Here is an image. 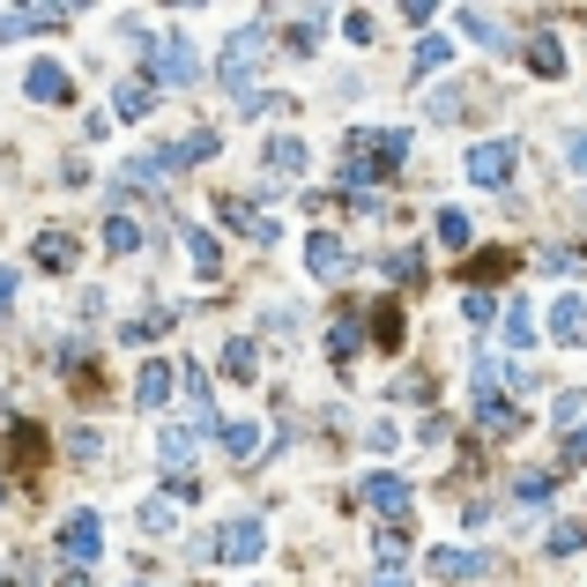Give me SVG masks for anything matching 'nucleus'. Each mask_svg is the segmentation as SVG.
I'll return each mask as SVG.
<instances>
[{
    "label": "nucleus",
    "mask_w": 587,
    "mask_h": 587,
    "mask_svg": "<svg viewBox=\"0 0 587 587\" xmlns=\"http://www.w3.org/2000/svg\"><path fill=\"white\" fill-rule=\"evenodd\" d=\"M476 424H484V431H513V402H505L499 394V365H491V357H476Z\"/></svg>",
    "instance_id": "nucleus-1"
},
{
    "label": "nucleus",
    "mask_w": 587,
    "mask_h": 587,
    "mask_svg": "<svg viewBox=\"0 0 587 587\" xmlns=\"http://www.w3.org/2000/svg\"><path fill=\"white\" fill-rule=\"evenodd\" d=\"M513 142H468V157H462V171H468V186H505L513 179Z\"/></svg>",
    "instance_id": "nucleus-2"
},
{
    "label": "nucleus",
    "mask_w": 587,
    "mask_h": 587,
    "mask_svg": "<svg viewBox=\"0 0 587 587\" xmlns=\"http://www.w3.org/2000/svg\"><path fill=\"white\" fill-rule=\"evenodd\" d=\"M52 543H60V558H68V565H89V558L105 550V521H97V513H68Z\"/></svg>",
    "instance_id": "nucleus-3"
},
{
    "label": "nucleus",
    "mask_w": 587,
    "mask_h": 587,
    "mask_svg": "<svg viewBox=\"0 0 587 587\" xmlns=\"http://www.w3.org/2000/svg\"><path fill=\"white\" fill-rule=\"evenodd\" d=\"M260 550H268V528H260L253 513H239V521H223V536H216V558H223V565H253Z\"/></svg>",
    "instance_id": "nucleus-4"
},
{
    "label": "nucleus",
    "mask_w": 587,
    "mask_h": 587,
    "mask_svg": "<svg viewBox=\"0 0 587 587\" xmlns=\"http://www.w3.org/2000/svg\"><path fill=\"white\" fill-rule=\"evenodd\" d=\"M23 97H30V105H68V97H75V75H68L60 60H30V68H23Z\"/></svg>",
    "instance_id": "nucleus-5"
},
{
    "label": "nucleus",
    "mask_w": 587,
    "mask_h": 587,
    "mask_svg": "<svg viewBox=\"0 0 587 587\" xmlns=\"http://www.w3.org/2000/svg\"><path fill=\"white\" fill-rule=\"evenodd\" d=\"M149 68H157L164 83H194V75H201V60H194V45L179 38V30H171V38H149Z\"/></svg>",
    "instance_id": "nucleus-6"
},
{
    "label": "nucleus",
    "mask_w": 587,
    "mask_h": 587,
    "mask_svg": "<svg viewBox=\"0 0 587 587\" xmlns=\"http://www.w3.org/2000/svg\"><path fill=\"white\" fill-rule=\"evenodd\" d=\"M216 216H223V231H246L253 246H276V239H283V223H276V216H260L253 201H231V194L216 201Z\"/></svg>",
    "instance_id": "nucleus-7"
},
{
    "label": "nucleus",
    "mask_w": 587,
    "mask_h": 587,
    "mask_svg": "<svg viewBox=\"0 0 587 587\" xmlns=\"http://www.w3.org/2000/svg\"><path fill=\"white\" fill-rule=\"evenodd\" d=\"M424 573H431V580H447V587H462V580H476V573H484V550L439 543V550H431V558H424Z\"/></svg>",
    "instance_id": "nucleus-8"
},
{
    "label": "nucleus",
    "mask_w": 587,
    "mask_h": 587,
    "mask_svg": "<svg viewBox=\"0 0 587 587\" xmlns=\"http://www.w3.org/2000/svg\"><path fill=\"white\" fill-rule=\"evenodd\" d=\"M342 268H350V246H342L335 231H313V239H305V276H313V283H335Z\"/></svg>",
    "instance_id": "nucleus-9"
},
{
    "label": "nucleus",
    "mask_w": 587,
    "mask_h": 587,
    "mask_svg": "<svg viewBox=\"0 0 587 587\" xmlns=\"http://www.w3.org/2000/svg\"><path fill=\"white\" fill-rule=\"evenodd\" d=\"M357 499L372 505V513H387V521H402V513H409V484H402V476H387V468H379V476H365V484H357Z\"/></svg>",
    "instance_id": "nucleus-10"
},
{
    "label": "nucleus",
    "mask_w": 587,
    "mask_h": 587,
    "mask_svg": "<svg viewBox=\"0 0 587 587\" xmlns=\"http://www.w3.org/2000/svg\"><path fill=\"white\" fill-rule=\"evenodd\" d=\"M260 60H268V30H239V38L223 45V83H246Z\"/></svg>",
    "instance_id": "nucleus-11"
},
{
    "label": "nucleus",
    "mask_w": 587,
    "mask_h": 587,
    "mask_svg": "<svg viewBox=\"0 0 587 587\" xmlns=\"http://www.w3.org/2000/svg\"><path fill=\"white\" fill-rule=\"evenodd\" d=\"M550 342H587V297L580 291H565L550 305Z\"/></svg>",
    "instance_id": "nucleus-12"
},
{
    "label": "nucleus",
    "mask_w": 587,
    "mask_h": 587,
    "mask_svg": "<svg viewBox=\"0 0 587 587\" xmlns=\"http://www.w3.org/2000/svg\"><path fill=\"white\" fill-rule=\"evenodd\" d=\"M134 402H142V409H164L171 402V357H149V365L134 372Z\"/></svg>",
    "instance_id": "nucleus-13"
},
{
    "label": "nucleus",
    "mask_w": 587,
    "mask_h": 587,
    "mask_svg": "<svg viewBox=\"0 0 587 587\" xmlns=\"http://www.w3.org/2000/svg\"><path fill=\"white\" fill-rule=\"evenodd\" d=\"M68 23V8H0V38H23V30H52Z\"/></svg>",
    "instance_id": "nucleus-14"
},
{
    "label": "nucleus",
    "mask_w": 587,
    "mask_h": 587,
    "mask_svg": "<svg viewBox=\"0 0 587 587\" xmlns=\"http://www.w3.org/2000/svg\"><path fill=\"white\" fill-rule=\"evenodd\" d=\"M305 164H313L305 134H276V142H268V171H276V179H297Z\"/></svg>",
    "instance_id": "nucleus-15"
},
{
    "label": "nucleus",
    "mask_w": 587,
    "mask_h": 587,
    "mask_svg": "<svg viewBox=\"0 0 587 587\" xmlns=\"http://www.w3.org/2000/svg\"><path fill=\"white\" fill-rule=\"evenodd\" d=\"M454 23H462V38H468V45H491V52L505 45V30H499V15H491V8H462Z\"/></svg>",
    "instance_id": "nucleus-16"
},
{
    "label": "nucleus",
    "mask_w": 587,
    "mask_h": 587,
    "mask_svg": "<svg viewBox=\"0 0 587 587\" xmlns=\"http://www.w3.org/2000/svg\"><path fill=\"white\" fill-rule=\"evenodd\" d=\"M209 157H216V134H209V126H201V134H186L179 149H164L171 171H194V164H209Z\"/></svg>",
    "instance_id": "nucleus-17"
},
{
    "label": "nucleus",
    "mask_w": 587,
    "mask_h": 587,
    "mask_svg": "<svg viewBox=\"0 0 587 587\" xmlns=\"http://www.w3.org/2000/svg\"><path fill=\"white\" fill-rule=\"evenodd\" d=\"M157 112V89L149 83H120V97H112V120H149Z\"/></svg>",
    "instance_id": "nucleus-18"
},
{
    "label": "nucleus",
    "mask_w": 587,
    "mask_h": 587,
    "mask_svg": "<svg viewBox=\"0 0 587 587\" xmlns=\"http://www.w3.org/2000/svg\"><path fill=\"white\" fill-rule=\"evenodd\" d=\"M157 454H164V468H186L194 462V424H164L157 431Z\"/></svg>",
    "instance_id": "nucleus-19"
},
{
    "label": "nucleus",
    "mask_w": 587,
    "mask_h": 587,
    "mask_svg": "<svg viewBox=\"0 0 587 587\" xmlns=\"http://www.w3.org/2000/svg\"><path fill=\"white\" fill-rule=\"evenodd\" d=\"M186 253H194V276H209V283L223 276V253H216V239L201 231V223H186Z\"/></svg>",
    "instance_id": "nucleus-20"
},
{
    "label": "nucleus",
    "mask_w": 587,
    "mask_h": 587,
    "mask_svg": "<svg viewBox=\"0 0 587 587\" xmlns=\"http://www.w3.org/2000/svg\"><path fill=\"white\" fill-rule=\"evenodd\" d=\"M357 342H365V320H357V313H342L335 328H328V357L350 365V357H357Z\"/></svg>",
    "instance_id": "nucleus-21"
},
{
    "label": "nucleus",
    "mask_w": 587,
    "mask_h": 587,
    "mask_svg": "<svg viewBox=\"0 0 587 587\" xmlns=\"http://www.w3.org/2000/svg\"><path fill=\"white\" fill-rule=\"evenodd\" d=\"M505 342H513V350H536V305H528V297L505 305Z\"/></svg>",
    "instance_id": "nucleus-22"
},
{
    "label": "nucleus",
    "mask_w": 587,
    "mask_h": 587,
    "mask_svg": "<svg viewBox=\"0 0 587 587\" xmlns=\"http://www.w3.org/2000/svg\"><path fill=\"white\" fill-rule=\"evenodd\" d=\"M216 439H223V454H231V462H253V447H260V424L231 417V424H223V431H216Z\"/></svg>",
    "instance_id": "nucleus-23"
},
{
    "label": "nucleus",
    "mask_w": 587,
    "mask_h": 587,
    "mask_svg": "<svg viewBox=\"0 0 587 587\" xmlns=\"http://www.w3.org/2000/svg\"><path fill=\"white\" fill-rule=\"evenodd\" d=\"M447 60H454V38H424L417 52H409V75H417V83H424V75H439Z\"/></svg>",
    "instance_id": "nucleus-24"
},
{
    "label": "nucleus",
    "mask_w": 587,
    "mask_h": 587,
    "mask_svg": "<svg viewBox=\"0 0 587 587\" xmlns=\"http://www.w3.org/2000/svg\"><path fill=\"white\" fill-rule=\"evenodd\" d=\"M528 68H536L543 83H558V75H565V45L558 38H528Z\"/></svg>",
    "instance_id": "nucleus-25"
},
{
    "label": "nucleus",
    "mask_w": 587,
    "mask_h": 587,
    "mask_svg": "<svg viewBox=\"0 0 587 587\" xmlns=\"http://www.w3.org/2000/svg\"><path fill=\"white\" fill-rule=\"evenodd\" d=\"M223 372H231V379H253V372H260V350H253V335H231V342H223Z\"/></svg>",
    "instance_id": "nucleus-26"
},
{
    "label": "nucleus",
    "mask_w": 587,
    "mask_h": 587,
    "mask_svg": "<svg viewBox=\"0 0 587 587\" xmlns=\"http://www.w3.org/2000/svg\"><path fill=\"white\" fill-rule=\"evenodd\" d=\"M468 239H476V216H468V209H439V246L462 253Z\"/></svg>",
    "instance_id": "nucleus-27"
},
{
    "label": "nucleus",
    "mask_w": 587,
    "mask_h": 587,
    "mask_svg": "<svg viewBox=\"0 0 587 587\" xmlns=\"http://www.w3.org/2000/svg\"><path fill=\"white\" fill-rule=\"evenodd\" d=\"M550 417L565 424V431H580V417H587V387H565V394L550 402Z\"/></svg>",
    "instance_id": "nucleus-28"
},
{
    "label": "nucleus",
    "mask_w": 587,
    "mask_h": 587,
    "mask_svg": "<svg viewBox=\"0 0 587 587\" xmlns=\"http://www.w3.org/2000/svg\"><path fill=\"white\" fill-rule=\"evenodd\" d=\"M38 260H45V268H75V239L45 231V239H38Z\"/></svg>",
    "instance_id": "nucleus-29"
},
{
    "label": "nucleus",
    "mask_w": 587,
    "mask_h": 587,
    "mask_svg": "<svg viewBox=\"0 0 587 587\" xmlns=\"http://www.w3.org/2000/svg\"><path fill=\"white\" fill-rule=\"evenodd\" d=\"M171 528H179L171 499H149V505H142V536H171Z\"/></svg>",
    "instance_id": "nucleus-30"
},
{
    "label": "nucleus",
    "mask_w": 587,
    "mask_h": 587,
    "mask_svg": "<svg viewBox=\"0 0 587 587\" xmlns=\"http://www.w3.org/2000/svg\"><path fill=\"white\" fill-rule=\"evenodd\" d=\"M580 543H587V528H580V521H558V528H550V558H573Z\"/></svg>",
    "instance_id": "nucleus-31"
},
{
    "label": "nucleus",
    "mask_w": 587,
    "mask_h": 587,
    "mask_svg": "<svg viewBox=\"0 0 587 587\" xmlns=\"http://www.w3.org/2000/svg\"><path fill=\"white\" fill-rule=\"evenodd\" d=\"M105 246H112V253H134V246H142V231H134L126 216H105Z\"/></svg>",
    "instance_id": "nucleus-32"
},
{
    "label": "nucleus",
    "mask_w": 587,
    "mask_h": 587,
    "mask_svg": "<svg viewBox=\"0 0 587 587\" xmlns=\"http://www.w3.org/2000/svg\"><path fill=\"white\" fill-rule=\"evenodd\" d=\"M513 499H521V505H550V476H543V468H536V476H521V484H513Z\"/></svg>",
    "instance_id": "nucleus-33"
},
{
    "label": "nucleus",
    "mask_w": 587,
    "mask_h": 587,
    "mask_svg": "<svg viewBox=\"0 0 587 587\" xmlns=\"http://www.w3.org/2000/svg\"><path fill=\"white\" fill-rule=\"evenodd\" d=\"M462 313H468V328H484V320L499 313V297H491V291H468V297H462Z\"/></svg>",
    "instance_id": "nucleus-34"
},
{
    "label": "nucleus",
    "mask_w": 587,
    "mask_h": 587,
    "mask_svg": "<svg viewBox=\"0 0 587 587\" xmlns=\"http://www.w3.org/2000/svg\"><path fill=\"white\" fill-rule=\"evenodd\" d=\"M387 283H417V246H409V253H394V260H387Z\"/></svg>",
    "instance_id": "nucleus-35"
},
{
    "label": "nucleus",
    "mask_w": 587,
    "mask_h": 587,
    "mask_svg": "<svg viewBox=\"0 0 587 587\" xmlns=\"http://www.w3.org/2000/svg\"><path fill=\"white\" fill-rule=\"evenodd\" d=\"M342 38L365 45V38H372V15H365V8H350V15H342Z\"/></svg>",
    "instance_id": "nucleus-36"
},
{
    "label": "nucleus",
    "mask_w": 587,
    "mask_h": 587,
    "mask_svg": "<svg viewBox=\"0 0 587 587\" xmlns=\"http://www.w3.org/2000/svg\"><path fill=\"white\" fill-rule=\"evenodd\" d=\"M565 164H573V171L587 179V134H565Z\"/></svg>",
    "instance_id": "nucleus-37"
},
{
    "label": "nucleus",
    "mask_w": 587,
    "mask_h": 587,
    "mask_svg": "<svg viewBox=\"0 0 587 587\" xmlns=\"http://www.w3.org/2000/svg\"><path fill=\"white\" fill-rule=\"evenodd\" d=\"M15 305V268H0V313Z\"/></svg>",
    "instance_id": "nucleus-38"
},
{
    "label": "nucleus",
    "mask_w": 587,
    "mask_h": 587,
    "mask_svg": "<svg viewBox=\"0 0 587 587\" xmlns=\"http://www.w3.org/2000/svg\"><path fill=\"white\" fill-rule=\"evenodd\" d=\"M565 454H573V462H587V424L573 431V439H565Z\"/></svg>",
    "instance_id": "nucleus-39"
},
{
    "label": "nucleus",
    "mask_w": 587,
    "mask_h": 587,
    "mask_svg": "<svg viewBox=\"0 0 587 587\" xmlns=\"http://www.w3.org/2000/svg\"><path fill=\"white\" fill-rule=\"evenodd\" d=\"M134 587H142V580H134Z\"/></svg>",
    "instance_id": "nucleus-40"
}]
</instances>
